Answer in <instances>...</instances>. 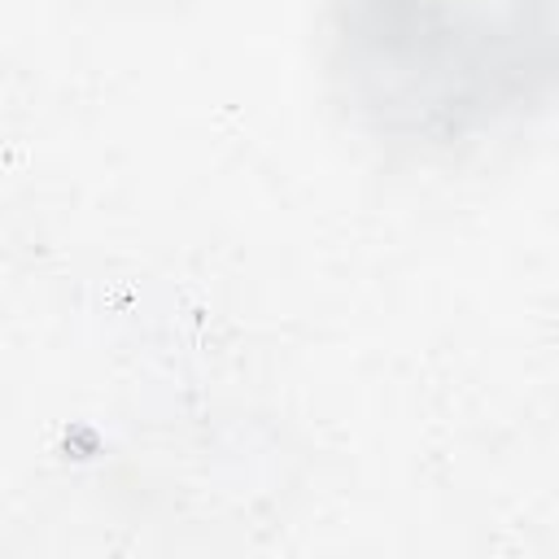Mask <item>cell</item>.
I'll return each mask as SVG.
<instances>
[{
	"label": "cell",
	"mask_w": 559,
	"mask_h": 559,
	"mask_svg": "<svg viewBox=\"0 0 559 559\" xmlns=\"http://www.w3.org/2000/svg\"><path fill=\"white\" fill-rule=\"evenodd\" d=\"M323 74L367 140L454 157L546 100L555 0H328Z\"/></svg>",
	"instance_id": "6da1fadb"
}]
</instances>
